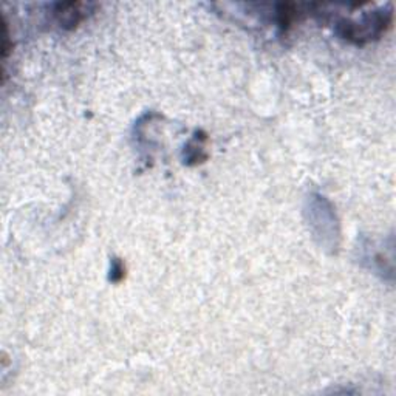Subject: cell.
I'll return each mask as SVG.
<instances>
[{"instance_id": "6da1fadb", "label": "cell", "mask_w": 396, "mask_h": 396, "mask_svg": "<svg viewBox=\"0 0 396 396\" xmlns=\"http://www.w3.org/2000/svg\"><path fill=\"white\" fill-rule=\"evenodd\" d=\"M84 3L79 2H70V3H59L56 6V16L59 19L62 27L73 28L79 23L84 17H86V10Z\"/></svg>"}]
</instances>
